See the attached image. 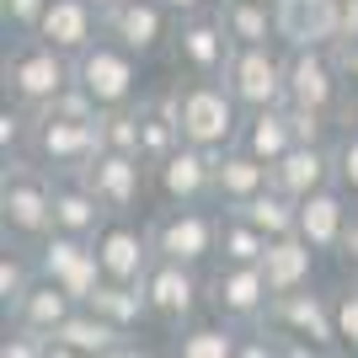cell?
Segmentation results:
<instances>
[{"mask_svg":"<svg viewBox=\"0 0 358 358\" xmlns=\"http://www.w3.org/2000/svg\"><path fill=\"white\" fill-rule=\"evenodd\" d=\"M348 214H353V198L331 182V187H315L310 198H299V236L310 241L315 252H337L348 230Z\"/></svg>","mask_w":358,"mask_h":358,"instance_id":"22","label":"cell"},{"mask_svg":"<svg viewBox=\"0 0 358 358\" xmlns=\"http://www.w3.org/2000/svg\"><path fill=\"white\" fill-rule=\"evenodd\" d=\"M166 6H171L177 16H193V11H214L220 0H166Z\"/></svg>","mask_w":358,"mask_h":358,"instance_id":"42","label":"cell"},{"mask_svg":"<svg viewBox=\"0 0 358 358\" xmlns=\"http://www.w3.org/2000/svg\"><path fill=\"white\" fill-rule=\"evenodd\" d=\"M224 86L236 91V102L252 107H284L289 102V48L284 43H236Z\"/></svg>","mask_w":358,"mask_h":358,"instance_id":"7","label":"cell"},{"mask_svg":"<svg viewBox=\"0 0 358 358\" xmlns=\"http://www.w3.org/2000/svg\"><path fill=\"white\" fill-rule=\"evenodd\" d=\"M182 96V139H193L203 150H230L241 139V123H246V107L236 102V91L224 80H177Z\"/></svg>","mask_w":358,"mask_h":358,"instance_id":"3","label":"cell"},{"mask_svg":"<svg viewBox=\"0 0 358 358\" xmlns=\"http://www.w3.org/2000/svg\"><path fill=\"white\" fill-rule=\"evenodd\" d=\"M96 139L107 150H123V155H139L145 150V134H139V102L134 107H102V118H96ZM145 161V155H139Z\"/></svg>","mask_w":358,"mask_h":358,"instance_id":"34","label":"cell"},{"mask_svg":"<svg viewBox=\"0 0 358 358\" xmlns=\"http://www.w3.org/2000/svg\"><path fill=\"white\" fill-rule=\"evenodd\" d=\"M96 6H102V11H113V6H123V0H96Z\"/></svg>","mask_w":358,"mask_h":358,"instance_id":"43","label":"cell"},{"mask_svg":"<svg viewBox=\"0 0 358 358\" xmlns=\"http://www.w3.org/2000/svg\"><path fill=\"white\" fill-rule=\"evenodd\" d=\"M75 305H80V299H75V294H64V289L54 284V278H38V284L27 289V299H22V305H16V310L6 315V321H16V327H32V331H43L48 343H54V331H59L64 321L75 315Z\"/></svg>","mask_w":358,"mask_h":358,"instance_id":"28","label":"cell"},{"mask_svg":"<svg viewBox=\"0 0 358 358\" xmlns=\"http://www.w3.org/2000/svg\"><path fill=\"white\" fill-rule=\"evenodd\" d=\"M102 6L96 0H48L43 22H38V38L43 43H54L59 54H86L96 38H102Z\"/></svg>","mask_w":358,"mask_h":358,"instance_id":"19","label":"cell"},{"mask_svg":"<svg viewBox=\"0 0 358 358\" xmlns=\"http://www.w3.org/2000/svg\"><path fill=\"white\" fill-rule=\"evenodd\" d=\"M102 27L113 43H123L129 54L150 59V54H161L171 48V32H177V11L166 6V0H123L113 11H102Z\"/></svg>","mask_w":358,"mask_h":358,"instance_id":"14","label":"cell"},{"mask_svg":"<svg viewBox=\"0 0 358 358\" xmlns=\"http://www.w3.org/2000/svg\"><path fill=\"white\" fill-rule=\"evenodd\" d=\"M315 246L305 236H278V241H268V257H262V273H268V284H273V294H294V289H310L315 284Z\"/></svg>","mask_w":358,"mask_h":358,"instance_id":"25","label":"cell"},{"mask_svg":"<svg viewBox=\"0 0 358 358\" xmlns=\"http://www.w3.org/2000/svg\"><path fill=\"white\" fill-rule=\"evenodd\" d=\"M230 54H236V38H230V27L220 22V11L177 16V32H171L177 75H193V80H224Z\"/></svg>","mask_w":358,"mask_h":358,"instance_id":"9","label":"cell"},{"mask_svg":"<svg viewBox=\"0 0 358 358\" xmlns=\"http://www.w3.org/2000/svg\"><path fill=\"white\" fill-rule=\"evenodd\" d=\"M337 166H331V145H294L289 155L273 161V187L289 198H310L315 187H331Z\"/></svg>","mask_w":358,"mask_h":358,"instance_id":"24","label":"cell"},{"mask_svg":"<svg viewBox=\"0 0 358 358\" xmlns=\"http://www.w3.org/2000/svg\"><path fill=\"white\" fill-rule=\"evenodd\" d=\"M284 48H337V0H273Z\"/></svg>","mask_w":358,"mask_h":358,"instance_id":"20","label":"cell"},{"mask_svg":"<svg viewBox=\"0 0 358 358\" xmlns=\"http://www.w3.org/2000/svg\"><path fill=\"white\" fill-rule=\"evenodd\" d=\"M236 214H246V220L262 230L268 241H278V236H294L299 230V198H289V193H278V187H262L257 198H246V203H236Z\"/></svg>","mask_w":358,"mask_h":358,"instance_id":"31","label":"cell"},{"mask_svg":"<svg viewBox=\"0 0 358 358\" xmlns=\"http://www.w3.org/2000/svg\"><path fill=\"white\" fill-rule=\"evenodd\" d=\"M107 203L96 193H91V182L80 177V171H64V177H54V230H70V236H96L107 224Z\"/></svg>","mask_w":358,"mask_h":358,"instance_id":"23","label":"cell"},{"mask_svg":"<svg viewBox=\"0 0 358 358\" xmlns=\"http://www.w3.org/2000/svg\"><path fill=\"white\" fill-rule=\"evenodd\" d=\"M0 230L27 252L54 230V171L32 155H11L0 166Z\"/></svg>","mask_w":358,"mask_h":358,"instance_id":"1","label":"cell"},{"mask_svg":"<svg viewBox=\"0 0 358 358\" xmlns=\"http://www.w3.org/2000/svg\"><path fill=\"white\" fill-rule=\"evenodd\" d=\"M220 22L230 27L236 43H278V16H273V0H220L214 6Z\"/></svg>","mask_w":358,"mask_h":358,"instance_id":"30","label":"cell"},{"mask_svg":"<svg viewBox=\"0 0 358 358\" xmlns=\"http://www.w3.org/2000/svg\"><path fill=\"white\" fill-rule=\"evenodd\" d=\"M43 353H54L43 331H32V327H16V321H6V337H0V358H43Z\"/></svg>","mask_w":358,"mask_h":358,"instance_id":"38","label":"cell"},{"mask_svg":"<svg viewBox=\"0 0 358 358\" xmlns=\"http://www.w3.org/2000/svg\"><path fill=\"white\" fill-rule=\"evenodd\" d=\"M257 327L278 331L289 343V353H331L337 348V310H331V294L321 289H294V294H273L268 315Z\"/></svg>","mask_w":358,"mask_h":358,"instance_id":"4","label":"cell"},{"mask_svg":"<svg viewBox=\"0 0 358 358\" xmlns=\"http://www.w3.org/2000/svg\"><path fill=\"white\" fill-rule=\"evenodd\" d=\"M358 38V0H337V43Z\"/></svg>","mask_w":358,"mask_h":358,"instance_id":"41","label":"cell"},{"mask_svg":"<svg viewBox=\"0 0 358 358\" xmlns=\"http://www.w3.org/2000/svg\"><path fill=\"white\" fill-rule=\"evenodd\" d=\"M38 278H43V273H38V257H32L27 246H11V241H6V257H0V310L11 315Z\"/></svg>","mask_w":358,"mask_h":358,"instance_id":"33","label":"cell"},{"mask_svg":"<svg viewBox=\"0 0 358 358\" xmlns=\"http://www.w3.org/2000/svg\"><path fill=\"white\" fill-rule=\"evenodd\" d=\"M91 246H96V257H102V273L118 278V284H139V278L150 273V262H155L150 230H139L129 214H107V224L91 236Z\"/></svg>","mask_w":358,"mask_h":358,"instance_id":"17","label":"cell"},{"mask_svg":"<svg viewBox=\"0 0 358 358\" xmlns=\"http://www.w3.org/2000/svg\"><path fill=\"white\" fill-rule=\"evenodd\" d=\"M273 305V284L262 262L257 268H236V262H220V273L209 278V310L236 321V327H257Z\"/></svg>","mask_w":358,"mask_h":358,"instance_id":"16","label":"cell"},{"mask_svg":"<svg viewBox=\"0 0 358 358\" xmlns=\"http://www.w3.org/2000/svg\"><path fill=\"white\" fill-rule=\"evenodd\" d=\"M80 177L91 182V193L102 198L113 214H134L139 198L150 193V161L139 155H123V150H96L86 166H80Z\"/></svg>","mask_w":358,"mask_h":358,"instance_id":"15","label":"cell"},{"mask_svg":"<svg viewBox=\"0 0 358 358\" xmlns=\"http://www.w3.org/2000/svg\"><path fill=\"white\" fill-rule=\"evenodd\" d=\"M241 150H252L257 161H278V155H289V150L299 145L294 139V118H289V102L284 107H252L246 113V123H241Z\"/></svg>","mask_w":358,"mask_h":358,"instance_id":"26","label":"cell"},{"mask_svg":"<svg viewBox=\"0 0 358 358\" xmlns=\"http://www.w3.org/2000/svg\"><path fill=\"white\" fill-rule=\"evenodd\" d=\"M102 150V139H96V123L86 118H59V113H32V134H27V155L38 166H48L54 177H64V171H80V166L91 161Z\"/></svg>","mask_w":358,"mask_h":358,"instance_id":"11","label":"cell"},{"mask_svg":"<svg viewBox=\"0 0 358 358\" xmlns=\"http://www.w3.org/2000/svg\"><path fill=\"white\" fill-rule=\"evenodd\" d=\"M331 166H337V187L358 203V118H348L331 139Z\"/></svg>","mask_w":358,"mask_h":358,"instance_id":"35","label":"cell"},{"mask_svg":"<svg viewBox=\"0 0 358 358\" xmlns=\"http://www.w3.org/2000/svg\"><path fill=\"white\" fill-rule=\"evenodd\" d=\"M268 257V236L257 230L246 214L224 209L220 214V262H236V268H257Z\"/></svg>","mask_w":358,"mask_h":358,"instance_id":"32","label":"cell"},{"mask_svg":"<svg viewBox=\"0 0 358 358\" xmlns=\"http://www.w3.org/2000/svg\"><path fill=\"white\" fill-rule=\"evenodd\" d=\"M32 257H38V273L54 278V284H59L64 294H75L80 305H86V299L96 294V284L107 278L96 246H91L86 236H70V230H48V236L32 246Z\"/></svg>","mask_w":358,"mask_h":358,"instance_id":"12","label":"cell"},{"mask_svg":"<svg viewBox=\"0 0 358 358\" xmlns=\"http://www.w3.org/2000/svg\"><path fill=\"white\" fill-rule=\"evenodd\" d=\"M86 305L102 315V321H113L118 331H129V337H134L139 327H150V321H155V315H150L145 289H139V284H118V278H102V284H96V294H91Z\"/></svg>","mask_w":358,"mask_h":358,"instance_id":"29","label":"cell"},{"mask_svg":"<svg viewBox=\"0 0 358 358\" xmlns=\"http://www.w3.org/2000/svg\"><path fill=\"white\" fill-rule=\"evenodd\" d=\"M262 187H273V166L257 161L252 150H220L214 155V203L220 209H236V203H246V198H257Z\"/></svg>","mask_w":358,"mask_h":358,"instance_id":"21","label":"cell"},{"mask_svg":"<svg viewBox=\"0 0 358 358\" xmlns=\"http://www.w3.org/2000/svg\"><path fill=\"white\" fill-rule=\"evenodd\" d=\"M337 257H343V268H348V273H358V203H353V214H348V230H343V246H337Z\"/></svg>","mask_w":358,"mask_h":358,"instance_id":"40","label":"cell"},{"mask_svg":"<svg viewBox=\"0 0 358 358\" xmlns=\"http://www.w3.org/2000/svg\"><path fill=\"white\" fill-rule=\"evenodd\" d=\"M75 86L96 107H134L139 102V54H129L113 38H96L86 54H75Z\"/></svg>","mask_w":358,"mask_h":358,"instance_id":"8","label":"cell"},{"mask_svg":"<svg viewBox=\"0 0 358 358\" xmlns=\"http://www.w3.org/2000/svg\"><path fill=\"white\" fill-rule=\"evenodd\" d=\"M171 353L182 358H241V327L224 315H193L187 327L171 331Z\"/></svg>","mask_w":358,"mask_h":358,"instance_id":"27","label":"cell"},{"mask_svg":"<svg viewBox=\"0 0 358 358\" xmlns=\"http://www.w3.org/2000/svg\"><path fill=\"white\" fill-rule=\"evenodd\" d=\"M337 64H343L348 96H353V107H348V118H358V38H353V43H337ZM348 118H343V123H348Z\"/></svg>","mask_w":358,"mask_h":358,"instance_id":"39","label":"cell"},{"mask_svg":"<svg viewBox=\"0 0 358 358\" xmlns=\"http://www.w3.org/2000/svg\"><path fill=\"white\" fill-rule=\"evenodd\" d=\"M214 155L193 139H182L166 161L150 166V193L161 203H214Z\"/></svg>","mask_w":358,"mask_h":358,"instance_id":"13","label":"cell"},{"mask_svg":"<svg viewBox=\"0 0 358 358\" xmlns=\"http://www.w3.org/2000/svg\"><path fill=\"white\" fill-rule=\"evenodd\" d=\"M43 11L48 0H0V27H6V38H27V32H38Z\"/></svg>","mask_w":358,"mask_h":358,"instance_id":"37","label":"cell"},{"mask_svg":"<svg viewBox=\"0 0 358 358\" xmlns=\"http://www.w3.org/2000/svg\"><path fill=\"white\" fill-rule=\"evenodd\" d=\"M289 107H305V113H327V118L343 123L353 96H348L343 64H337V48H289Z\"/></svg>","mask_w":358,"mask_h":358,"instance_id":"6","label":"cell"},{"mask_svg":"<svg viewBox=\"0 0 358 358\" xmlns=\"http://www.w3.org/2000/svg\"><path fill=\"white\" fill-rule=\"evenodd\" d=\"M75 80V59L70 54H59L54 43H43L38 32H27V38H11L6 43V59H0V86H6V96L22 107H48L54 96H59L64 86Z\"/></svg>","mask_w":358,"mask_h":358,"instance_id":"2","label":"cell"},{"mask_svg":"<svg viewBox=\"0 0 358 358\" xmlns=\"http://www.w3.org/2000/svg\"><path fill=\"white\" fill-rule=\"evenodd\" d=\"M331 310H337V348L358 353V273H348V284L331 294Z\"/></svg>","mask_w":358,"mask_h":358,"instance_id":"36","label":"cell"},{"mask_svg":"<svg viewBox=\"0 0 358 358\" xmlns=\"http://www.w3.org/2000/svg\"><path fill=\"white\" fill-rule=\"evenodd\" d=\"M139 289H145L150 299V315H155V327H187L203 305H209V284L198 278V268H187V262H171V257H155L150 262V273L139 278Z\"/></svg>","mask_w":358,"mask_h":358,"instance_id":"10","label":"cell"},{"mask_svg":"<svg viewBox=\"0 0 358 358\" xmlns=\"http://www.w3.org/2000/svg\"><path fill=\"white\" fill-rule=\"evenodd\" d=\"M54 358H113V353H134L129 331H118L113 321L91 310V305H75V315L54 331Z\"/></svg>","mask_w":358,"mask_h":358,"instance_id":"18","label":"cell"},{"mask_svg":"<svg viewBox=\"0 0 358 358\" xmlns=\"http://www.w3.org/2000/svg\"><path fill=\"white\" fill-rule=\"evenodd\" d=\"M150 241H155V257H171L187 268L220 262V214L209 203H166L150 224Z\"/></svg>","mask_w":358,"mask_h":358,"instance_id":"5","label":"cell"}]
</instances>
